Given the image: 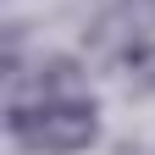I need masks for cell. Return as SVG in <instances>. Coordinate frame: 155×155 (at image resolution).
<instances>
[{
    "mask_svg": "<svg viewBox=\"0 0 155 155\" xmlns=\"http://www.w3.org/2000/svg\"><path fill=\"white\" fill-rule=\"evenodd\" d=\"M6 122H11V139L33 155H78L100 133V105L67 61H50L28 83H17Z\"/></svg>",
    "mask_w": 155,
    "mask_h": 155,
    "instance_id": "6da1fadb",
    "label": "cell"
}]
</instances>
